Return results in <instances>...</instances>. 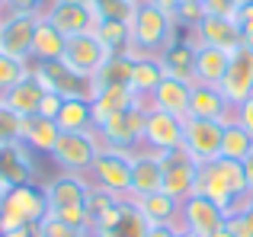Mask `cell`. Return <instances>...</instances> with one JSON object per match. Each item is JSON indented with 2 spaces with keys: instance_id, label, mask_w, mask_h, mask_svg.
I'll return each mask as SVG.
<instances>
[{
  "instance_id": "obj_1",
  "label": "cell",
  "mask_w": 253,
  "mask_h": 237,
  "mask_svg": "<svg viewBox=\"0 0 253 237\" xmlns=\"http://www.w3.org/2000/svg\"><path fill=\"white\" fill-rule=\"evenodd\" d=\"M196 193L209 196L211 202H218L221 208H231L241 196H247V176H244V163L228 160V157H215V160L199 167Z\"/></svg>"
},
{
  "instance_id": "obj_2",
  "label": "cell",
  "mask_w": 253,
  "mask_h": 237,
  "mask_svg": "<svg viewBox=\"0 0 253 237\" xmlns=\"http://www.w3.org/2000/svg\"><path fill=\"white\" fill-rule=\"evenodd\" d=\"M51 212L45 186L39 180L19 183L3 193V205H0V231H13V228H32Z\"/></svg>"
},
{
  "instance_id": "obj_3",
  "label": "cell",
  "mask_w": 253,
  "mask_h": 237,
  "mask_svg": "<svg viewBox=\"0 0 253 237\" xmlns=\"http://www.w3.org/2000/svg\"><path fill=\"white\" fill-rule=\"evenodd\" d=\"M176 36H179V29L173 23V13L154 6L151 0H141L135 6V16H131V48L135 51L161 55Z\"/></svg>"
},
{
  "instance_id": "obj_4",
  "label": "cell",
  "mask_w": 253,
  "mask_h": 237,
  "mask_svg": "<svg viewBox=\"0 0 253 237\" xmlns=\"http://www.w3.org/2000/svg\"><path fill=\"white\" fill-rule=\"evenodd\" d=\"M131 157H135V151L103 144L93 167L86 170V176H90L93 186L106 189L116 199H131Z\"/></svg>"
},
{
  "instance_id": "obj_5",
  "label": "cell",
  "mask_w": 253,
  "mask_h": 237,
  "mask_svg": "<svg viewBox=\"0 0 253 237\" xmlns=\"http://www.w3.org/2000/svg\"><path fill=\"white\" fill-rule=\"evenodd\" d=\"M99 148H103V138H99L96 128L90 131H61L55 141V151H51V160H55L58 170L64 173H86L96 160Z\"/></svg>"
},
{
  "instance_id": "obj_6",
  "label": "cell",
  "mask_w": 253,
  "mask_h": 237,
  "mask_svg": "<svg viewBox=\"0 0 253 237\" xmlns=\"http://www.w3.org/2000/svg\"><path fill=\"white\" fill-rule=\"evenodd\" d=\"M199 167H202V163H199L186 148L161 151V189L167 196H173V199L186 202L192 193H196Z\"/></svg>"
},
{
  "instance_id": "obj_7",
  "label": "cell",
  "mask_w": 253,
  "mask_h": 237,
  "mask_svg": "<svg viewBox=\"0 0 253 237\" xmlns=\"http://www.w3.org/2000/svg\"><path fill=\"white\" fill-rule=\"evenodd\" d=\"M148 109H151V100L141 96V103L125 113L106 118V122L96 125L103 144H116V148H125V151H138L141 148V138H144V118H148Z\"/></svg>"
},
{
  "instance_id": "obj_8",
  "label": "cell",
  "mask_w": 253,
  "mask_h": 237,
  "mask_svg": "<svg viewBox=\"0 0 253 237\" xmlns=\"http://www.w3.org/2000/svg\"><path fill=\"white\" fill-rule=\"evenodd\" d=\"M29 68L48 93H58L64 100H93V80L71 71L64 61H48V64L29 61Z\"/></svg>"
},
{
  "instance_id": "obj_9",
  "label": "cell",
  "mask_w": 253,
  "mask_h": 237,
  "mask_svg": "<svg viewBox=\"0 0 253 237\" xmlns=\"http://www.w3.org/2000/svg\"><path fill=\"white\" fill-rule=\"evenodd\" d=\"M224 225H228V208L211 202L209 196L192 193L183 202V212H179V228L183 231H189L196 237H215Z\"/></svg>"
},
{
  "instance_id": "obj_10",
  "label": "cell",
  "mask_w": 253,
  "mask_h": 237,
  "mask_svg": "<svg viewBox=\"0 0 253 237\" xmlns=\"http://www.w3.org/2000/svg\"><path fill=\"white\" fill-rule=\"evenodd\" d=\"M218 90L231 106H241L247 96H253V45H237L231 51L228 71H224Z\"/></svg>"
},
{
  "instance_id": "obj_11",
  "label": "cell",
  "mask_w": 253,
  "mask_h": 237,
  "mask_svg": "<svg viewBox=\"0 0 253 237\" xmlns=\"http://www.w3.org/2000/svg\"><path fill=\"white\" fill-rule=\"evenodd\" d=\"M36 23H39V13H3L0 16V55L29 61Z\"/></svg>"
},
{
  "instance_id": "obj_12",
  "label": "cell",
  "mask_w": 253,
  "mask_h": 237,
  "mask_svg": "<svg viewBox=\"0 0 253 237\" xmlns=\"http://www.w3.org/2000/svg\"><path fill=\"white\" fill-rule=\"evenodd\" d=\"M221 135H224V122H218V118H186L183 148L199 163H209L215 157H221Z\"/></svg>"
},
{
  "instance_id": "obj_13",
  "label": "cell",
  "mask_w": 253,
  "mask_h": 237,
  "mask_svg": "<svg viewBox=\"0 0 253 237\" xmlns=\"http://www.w3.org/2000/svg\"><path fill=\"white\" fill-rule=\"evenodd\" d=\"M106 58H109V51H106V45L96 39V32H84V36H71L68 39L61 61L68 64L71 71H77V74L93 77L106 64Z\"/></svg>"
},
{
  "instance_id": "obj_14",
  "label": "cell",
  "mask_w": 253,
  "mask_h": 237,
  "mask_svg": "<svg viewBox=\"0 0 253 237\" xmlns=\"http://www.w3.org/2000/svg\"><path fill=\"white\" fill-rule=\"evenodd\" d=\"M148 221L138 212L135 199H119V205L90 231V237H148Z\"/></svg>"
},
{
  "instance_id": "obj_15",
  "label": "cell",
  "mask_w": 253,
  "mask_h": 237,
  "mask_svg": "<svg viewBox=\"0 0 253 237\" xmlns=\"http://www.w3.org/2000/svg\"><path fill=\"white\" fill-rule=\"evenodd\" d=\"M183 128H186V118L170 116V113H164V109H148L141 144H144V148H151V151L183 148Z\"/></svg>"
},
{
  "instance_id": "obj_16",
  "label": "cell",
  "mask_w": 253,
  "mask_h": 237,
  "mask_svg": "<svg viewBox=\"0 0 253 237\" xmlns=\"http://www.w3.org/2000/svg\"><path fill=\"white\" fill-rule=\"evenodd\" d=\"M36 176H39L36 151L26 148L23 141L0 144V183H3L6 189L19 186V183H32Z\"/></svg>"
},
{
  "instance_id": "obj_17",
  "label": "cell",
  "mask_w": 253,
  "mask_h": 237,
  "mask_svg": "<svg viewBox=\"0 0 253 237\" xmlns=\"http://www.w3.org/2000/svg\"><path fill=\"white\" fill-rule=\"evenodd\" d=\"M42 186H45V196H48L51 208H68V205H84L93 183L86 173H64V170H58Z\"/></svg>"
},
{
  "instance_id": "obj_18",
  "label": "cell",
  "mask_w": 253,
  "mask_h": 237,
  "mask_svg": "<svg viewBox=\"0 0 253 237\" xmlns=\"http://www.w3.org/2000/svg\"><path fill=\"white\" fill-rule=\"evenodd\" d=\"M196 45H215V48L234 51L237 45H244V36L237 29V23L231 16H205L192 32H186Z\"/></svg>"
},
{
  "instance_id": "obj_19",
  "label": "cell",
  "mask_w": 253,
  "mask_h": 237,
  "mask_svg": "<svg viewBox=\"0 0 253 237\" xmlns=\"http://www.w3.org/2000/svg\"><path fill=\"white\" fill-rule=\"evenodd\" d=\"M189 118H218V122L228 125L237 118V106H231L218 87L196 83L192 87V100H189Z\"/></svg>"
},
{
  "instance_id": "obj_20",
  "label": "cell",
  "mask_w": 253,
  "mask_h": 237,
  "mask_svg": "<svg viewBox=\"0 0 253 237\" xmlns=\"http://www.w3.org/2000/svg\"><path fill=\"white\" fill-rule=\"evenodd\" d=\"M192 80H179V77H164L154 87V93L148 96L151 109H164L170 116L189 118V100H192Z\"/></svg>"
},
{
  "instance_id": "obj_21",
  "label": "cell",
  "mask_w": 253,
  "mask_h": 237,
  "mask_svg": "<svg viewBox=\"0 0 253 237\" xmlns=\"http://www.w3.org/2000/svg\"><path fill=\"white\" fill-rule=\"evenodd\" d=\"M161 193V151L138 148L131 157V199Z\"/></svg>"
},
{
  "instance_id": "obj_22",
  "label": "cell",
  "mask_w": 253,
  "mask_h": 237,
  "mask_svg": "<svg viewBox=\"0 0 253 237\" xmlns=\"http://www.w3.org/2000/svg\"><path fill=\"white\" fill-rule=\"evenodd\" d=\"M157 58H161L167 77H179V80L196 83V42L189 36H176Z\"/></svg>"
},
{
  "instance_id": "obj_23",
  "label": "cell",
  "mask_w": 253,
  "mask_h": 237,
  "mask_svg": "<svg viewBox=\"0 0 253 237\" xmlns=\"http://www.w3.org/2000/svg\"><path fill=\"white\" fill-rule=\"evenodd\" d=\"M64 45H68V36H64V32L58 29L48 16H39L36 36H32V55H29V61H39V64L61 61Z\"/></svg>"
},
{
  "instance_id": "obj_24",
  "label": "cell",
  "mask_w": 253,
  "mask_h": 237,
  "mask_svg": "<svg viewBox=\"0 0 253 237\" xmlns=\"http://www.w3.org/2000/svg\"><path fill=\"white\" fill-rule=\"evenodd\" d=\"M48 19L64 32V36H84V32L96 29V13L90 10V3H55L48 10Z\"/></svg>"
},
{
  "instance_id": "obj_25",
  "label": "cell",
  "mask_w": 253,
  "mask_h": 237,
  "mask_svg": "<svg viewBox=\"0 0 253 237\" xmlns=\"http://www.w3.org/2000/svg\"><path fill=\"white\" fill-rule=\"evenodd\" d=\"M45 93H48V90L39 83V77L32 74V68H29V74H26L16 87H10L3 93V103L10 109H16L23 118H29V116H39V106H42V96Z\"/></svg>"
},
{
  "instance_id": "obj_26",
  "label": "cell",
  "mask_w": 253,
  "mask_h": 237,
  "mask_svg": "<svg viewBox=\"0 0 253 237\" xmlns=\"http://www.w3.org/2000/svg\"><path fill=\"white\" fill-rule=\"evenodd\" d=\"M138 103H141V96L131 87H106V90H96V93H93L90 106H93V118H96V125H99V122H106V118L138 106Z\"/></svg>"
},
{
  "instance_id": "obj_27",
  "label": "cell",
  "mask_w": 253,
  "mask_h": 237,
  "mask_svg": "<svg viewBox=\"0 0 253 237\" xmlns=\"http://www.w3.org/2000/svg\"><path fill=\"white\" fill-rule=\"evenodd\" d=\"M138 212L144 215L148 225H179V212H183V202L173 199L161 189V193H151V196H138L135 199Z\"/></svg>"
},
{
  "instance_id": "obj_28",
  "label": "cell",
  "mask_w": 253,
  "mask_h": 237,
  "mask_svg": "<svg viewBox=\"0 0 253 237\" xmlns=\"http://www.w3.org/2000/svg\"><path fill=\"white\" fill-rule=\"evenodd\" d=\"M231 51L228 48H215V45H196V83H209L218 87L228 71Z\"/></svg>"
},
{
  "instance_id": "obj_29",
  "label": "cell",
  "mask_w": 253,
  "mask_h": 237,
  "mask_svg": "<svg viewBox=\"0 0 253 237\" xmlns=\"http://www.w3.org/2000/svg\"><path fill=\"white\" fill-rule=\"evenodd\" d=\"M131 68H135V51H125V55H109L106 64L90 77L93 80V93L106 87H131Z\"/></svg>"
},
{
  "instance_id": "obj_30",
  "label": "cell",
  "mask_w": 253,
  "mask_h": 237,
  "mask_svg": "<svg viewBox=\"0 0 253 237\" xmlns=\"http://www.w3.org/2000/svg\"><path fill=\"white\" fill-rule=\"evenodd\" d=\"M61 135L55 118H45V116H29L23 122V144L32 148L36 154H51L55 151V141Z\"/></svg>"
},
{
  "instance_id": "obj_31",
  "label": "cell",
  "mask_w": 253,
  "mask_h": 237,
  "mask_svg": "<svg viewBox=\"0 0 253 237\" xmlns=\"http://www.w3.org/2000/svg\"><path fill=\"white\" fill-rule=\"evenodd\" d=\"M167 77V71H164L161 58L157 55H141V51H135V68H131V90H135L138 96H151L154 93V87Z\"/></svg>"
},
{
  "instance_id": "obj_32",
  "label": "cell",
  "mask_w": 253,
  "mask_h": 237,
  "mask_svg": "<svg viewBox=\"0 0 253 237\" xmlns=\"http://www.w3.org/2000/svg\"><path fill=\"white\" fill-rule=\"evenodd\" d=\"M93 32H96V39L106 45L109 55L135 51V48H131V23H125V19H99Z\"/></svg>"
},
{
  "instance_id": "obj_33",
  "label": "cell",
  "mask_w": 253,
  "mask_h": 237,
  "mask_svg": "<svg viewBox=\"0 0 253 237\" xmlns=\"http://www.w3.org/2000/svg\"><path fill=\"white\" fill-rule=\"evenodd\" d=\"M55 122H58L61 131H90V128H96L90 100H64Z\"/></svg>"
},
{
  "instance_id": "obj_34",
  "label": "cell",
  "mask_w": 253,
  "mask_h": 237,
  "mask_svg": "<svg viewBox=\"0 0 253 237\" xmlns=\"http://www.w3.org/2000/svg\"><path fill=\"white\" fill-rule=\"evenodd\" d=\"M250 154H253V135L237 122V118L228 122V125H224V135H221V157L244 163Z\"/></svg>"
},
{
  "instance_id": "obj_35",
  "label": "cell",
  "mask_w": 253,
  "mask_h": 237,
  "mask_svg": "<svg viewBox=\"0 0 253 237\" xmlns=\"http://www.w3.org/2000/svg\"><path fill=\"white\" fill-rule=\"evenodd\" d=\"M116 205H119L116 196H109L106 189H99V186H90V193H86V199H84L86 218H90V231H93V228H96L99 221H103V218H106V215H109Z\"/></svg>"
},
{
  "instance_id": "obj_36",
  "label": "cell",
  "mask_w": 253,
  "mask_h": 237,
  "mask_svg": "<svg viewBox=\"0 0 253 237\" xmlns=\"http://www.w3.org/2000/svg\"><path fill=\"white\" fill-rule=\"evenodd\" d=\"M86 3L96 13V19H125V23H131L135 6H138L131 0H86Z\"/></svg>"
},
{
  "instance_id": "obj_37",
  "label": "cell",
  "mask_w": 253,
  "mask_h": 237,
  "mask_svg": "<svg viewBox=\"0 0 253 237\" xmlns=\"http://www.w3.org/2000/svg\"><path fill=\"white\" fill-rule=\"evenodd\" d=\"M29 74V61L23 58H10V55H0V100L10 87H16L23 77Z\"/></svg>"
},
{
  "instance_id": "obj_38",
  "label": "cell",
  "mask_w": 253,
  "mask_h": 237,
  "mask_svg": "<svg viewBox=\"0 0 253 237\" xmlns=\"http://www.w3.org/2000/svg\"><path fill=\"white\" fill-rule=\"evenodd\" d=\"M23 122L26 118L10 109L3 100H0V144H13V141H23Z\"/></svg>"
},
{
  "instance_id": "obj_39",
  "label": "cell",
  "mask_w": 253,
  "mask_h": 237,
  "mask_svg": "<svg viewBox=\"0 0 253 237\" xmlns=\"http://www.w3.org/2000/svg\"><path fill=\"white\" fill-rule=\"evenodd\" d=\"M202 19H205V3L202 0H183V3L176 6V13H173V23H176V29H183V32H192Z\"/></svg>"
},
{
  "instance_id": "obj_40",
  "label": "cell",
  "mask_w": 253,
  "mask_h": 237,
  "mask_svg": "<svg viewBox=\"0 0 253 237\" xmlns=\"http://www.w3.org/2000/svg\"><path fill=\"white\" fill-rule=\"evenodd\" d=\"M36 237H90V234L81 231V228H71L64 221H58L55 215H45L36 225Z\"/></svg>"
},
{
  "instance_id": "obj_41",
  "label": "cell",
  "mask_w": 253,
  "mask_h": 237,
  "mask_svg": "<svg viewBox=\"0 0 253 237\" xmlns=\"http://www.w3.org/2000/svg\"><path fill=\"white\" fill-rule=\"evenodd\" d=\"M48 215H55L58 221H64V225H71V228H81V231H86V234H90V218H86V208H84V205L51 208Z\"/></svg>"
},
{
  "instance_id": "obj_42",
  "label": "cell",
  "mask_w": 253,
  "mask_h": 237,
  "mask_svg": "<svg viewBox=\"0 0 253 237\" xmlns=\"http://www.w3.org/2000/svg\"><path fill=\"white\" fill-rule=\"evenodd\" d=\"M234 23H237V29H241V36H244V45H253V3L237 6Z\"/></svg>"
},
{
  "instance_id": "obj_43",
  "label": "cell",
  "mask_w": 253,
  "mask_h": 237,
  "mask_svg": "<svg viewBox=\"0 0 253 237\" xmlns=\"http://www.w3.org/2000/svg\"><path fill=\"white\" fill-rule=\"evenodd\" d=\"M205 3V16H231L237 13V0H202Z\"/></svg>"
},
{
  "instance_id": "obj_44",
  "label": "cell",
  "mask_w": 253,
  "mask_h": 237,
  "mask_svg": "<svg viewBox=\"0 0 253 237\" xmlns=\"http://www.w3.org/2000/svg\"><path fill=\"white\" fill-rule=\"evenodd\" d=\"M61 103H64V96H58V93H45V96H42V106H39V116H45V118H58V109H61Z\"/></svg>"
},
{
  "instance_id": "obj_45",
  "label": "cell",
  "mask_w": 253,
  "mask_h": 237,
  "mask_svg": "<svg viewBox=\"0 0 253 237\" xmlns=\"http://www.w3.org/2000/svg\"><path fill=\"white\" fill-rule=\"evenodd\" d=\"M3 13H39V3L36 0H3Z\"/></svg>"
},
{
  "instance_id": "obj_46",
  "label": "cell",
  "mask_w": 253,
  "mask_h": 237,
  "mask_svg": "<svg viewBox=\"0 0 253 237\" xmlns=\"http://www.w3.org/2000/svg\"><path fill=\"white\" fill-rule=\"evenodd\" d=\"M237 122H241L244 128H247L250 135H253V96H247V100L237 106Z\"/></svg>"
},
{
  "instance_id": "obj_47",
  "label": "cell",
  "mask_w": 253,
  "mask_h": 237,
  "mask_svg": "<svg viewBox=\"0 0 253 237\" xmlns=\"http://www.w3.org/2000/svg\"><path fill=\"white\" fill-rule=\"evenodd\" d=\"M179 225H151L148 228V237H176Z\"/></svg>"
},
{
  "instance_id": "obj_48",
  "label": "cell",
  "mask_w": 253,
  "mask_h": 237,
  "mask_svg": "<svg viewBox=\"0 0 253 237\" xmlns=\"http://www.w3.org/2000/svg\"><path fill=\"white\" fill-rule=\"evenodd\" d=\"M0 237H36V225H32V228H13V231H0Z\"/></svg>"
},
{
  "instance_id": "obj_49",
  "label": "cell",
  "mask_w": 253,
  "mask_h": 237,
  "mask_svg": "<svg viewBox=\"0 0 253 237\" xmlns=\"http://www.w3.org/2000/svg\"><path fill=\"white\" fill-rule=\"evenodd\" d=\"M154 6H161V10H167V13H176V6L183 3V0H151Z\"/></svg>"
},
{
  "instance_id": "obj_50",
  "label": "cell",
  "mask_w": 253,
  "mask_h": 237,
  "mask_svg": "<svg viewBox=\"0 0 253 237\" xmlns=\"http://www.w3.org/2000/svg\"><path fill=\"white\" fill-rule=\"evenodd\" d=\"M244 176H247V189L253 193V154L244 160Z\"/></svg>"
},
{
  "instance_id": "obj_51",
  "label": "cell",
  "mask_w": 253,
  "mask_h": 237,
  "mask_svg": "<svg viewBox=\"0 0 253 237\" xmlns=\"http://www.w3.org/2000/svg\"><path fill=\"white\" fill-rule=\"evenodd\" d=\"M176 237H196V234H189V231H183V228H179V231H176Z\"/></svg>"
},
{
  "instance_id": "obj_52",
  "label": "cell",
  "mask_w": 253,
  "mask_h": 237,
  "mask_svg": "<svg viewBox=\"0 0 253 237\" xmlns=\"http://www.w3.org/2000/svg\"><path fill=\"white\" fill-rule=\"evenodd\" d=\"M58 3H86V0H58Z\"/></svg>"
},
{
  "instance_id": "obj_53",
  "label": "cell",
  "mask_w": 253,
  "mask_h": 237,
  "mask_svg": "<svg viewBox=\"0 0 253 237\" xmlns=\"http://www.w3.org/2000/svg\"><path fill=\"white\" fill-rule=\"evenodd\" d=\"M3 193H6V186H3V183H0V205H3Z\"/></svg>"
},
{
  "instance_id": "obj_54",
  "label": "cell",
  "mask_w": 253,
  "mask_h": 237,
  "mask_svg": "<svg viewBox=\"0 0 253 237\" xmlns=\"http://www.w3.org/2000/svg\"><path fill=\"white\" fill-rule=\"evenodd\" d=\"M244 3H253V0H237V6H244Z\"/></svg>"
},
{
  "instance_id": "obj_55",
  "label": "cell",
  "mask_w": 253,
  "mask_h": 237,
  "mask_svg": "<svg viewBox=\"0 0 253 237\" xmlns=\"http://www.w3.org/2000/svg\"><path fill=\"white\" fill-rule=\"evenodd\" d=\"M0 10H3V0H0Z\"/></svg>"
},
{
  "instance_id": "obj_56",
  "label": "cell",
  "mask_w": 253,
  "mask_h": 237,
  "mask_svg": "<svg viewBox=\"0 0 253 237\" xmlns=\"http://www.w3.org/2000/svg\"><path fill=\"white\" fill-rule=\"evenodd\" d=\"M131 3H141V0H131Z\"/></svg>"
},
{
  "instance_id": "obj_57",
  "label": "cell",
  "mask_w": 253,
  "mask_h": 237,
  "mask_svg": "<svg viewBox=\"0 0 253 237\" xmlns=\"http://www.w3.org/2000/svg\"><path fill=\"white\" fill-rule=\"evenodd\" d=\"M0 16H3V10H0Z\"/></svg>"
}]
</instances>
